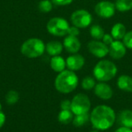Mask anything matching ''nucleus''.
<instances>
[{"label": "nucleus", "mask_w": 132, "mask_h": 132, "mask_svg": "<svg viewBox=\"0 0 132 132\" xmlns=\"http://www.w3.org/2000/svg\"><path fill=\"white\" fill-rule=\"evenodd\" d=\"M114 132H132V129L122 126V127H120L118 129H116Z\"/></svg>", "instance_id": "nucleus-32"}, {"label": "nucleus", "mask_w": 132, "mask_h": 132, "mask_svg": "<svg viewBox=\"0 0 132 132\" xmlns=\"http://www.w3.org/2000/svg\"><path fill=\"white\" fill-rule=\"evenodd\" d=\"M88 51L97 58H104L109 53V47L100 40H92L87 44Z\"/></svg>", "instance_id": "nucleus-9"}, {"label": "nucleus", "mask_w": 132, "mask_h": 132, "mask_svg": "<svg viewBox=\"0 0 132 132\" xmlns=\"http://www.w3.org/2000/svg\"><path fill=\"white\" fill-rule=\"evenodd\" d=\"M50 64L51 69L58 73L63 71L65 70V68L67 67L66 60L62 56H60V55L52 56L50 62Z\"/></svg>", "instance_id": "nucleus-15"}, {"label": "nucleus", "mask_w": 132, "mask_h": 132, "mask_svg": "<svg viewBox=\"0 0 132 132\" xmlns=\"http://www.w3.org/2000/svg\"><path fill=\"white\" fill-rule=\"evenodd\" d=\"M89 121H90V114L87 113V114L75 115L72 122L76 128H80L85 125Z\"/></svg>", "instance_id": "nucleus-22"}, {"label": "nucleus", "mask_w": 132, "mask_h": 132, "mask_svg": "<svg viewBox=\"0 0 132 132\" xmlns=\"http://www.w3.org/2000/svg\"><path fill=\"white\" fill-rule=\"evenodd\" d=\"M63 47L65 50L72 54L77 53L81 47V43L77 36H72L67 35L63 39Z\"/></svg>", "instance_id": "nucleus-13"}, {"label": "nucleus", "mask_w": 132, "mask_h": 132, "mask_svg": "<svg viewBox=\"0 0 132 132\" xmlns=\"http://www.w3.org/2000/svg\"><path fill=\"white\" fill-rule=\"evenodd\" d=\"M79 79L74 71L64 70L56 76L54 86L56 90L61 94H70L78 86Z\"/></svg>", "instance_id": "nucleus-2"}, {"label": "nucleus", "mask_w": 132, "mask_h": 132, "mask_svg": "<svg viewBox=\"0 0 132 132\" xmlns=\"http://www.w3.org/2000/svg\"><path fill=\"white\" fill-rule=\"evenodd\" d=\"M61 110H70L71 111V101L70 100H63L60 103Z\"/></svg>", "instance_id": "nucleus-29"}, {"label": "nucleus", "mask_w": 132, "mask_h": 132, "mask_svg": "<svg viewBox=\"0 0 132 132\" xmlns=\"http://www.w3.org/2000/svg\"><path fill=\"white\" fill-rule=\"evenodd\" d=\"M73 0H51L53 5L57 6H65L71 4Z\"/></svg>", "instance_id": "nucleus-27"}, {"label": "nucleus", "mask_w": 132, "mask_h": 132, "mask_svg": "<svg viewBox=\"0 0 132 132\" xmlns=\"http://www.w3.org/2000/svg\"><path fill=\"white\" fill-rule=\"evenodd\" d=\"M5 120H6L5 114H4V112L2 111H0V129L4 126V125L5 123Z\"/></svg>", "instance_id": "nucleus-31"}, {"label": "nucleus", "mask_w": 132, "mask_h": 132, "mask_svg": "<svg viewBox=\"0 0 132 132\" xmlns=\"http://www.w3.org/2000/svg\"><path fill=\"white\" fill-rule=\"evenodd\" d=\"M90 132H98L97 131H90Z\"/></svg>", "instance_id": "nucleus-34"}, {"label": "nucleus", "mask_w": 132, "mask_h": 132, "mask_svg": "<svg viewBox=\"0 0 132 132\" xmlns=\"http://www.w3.org/2000/svg\"><path fill=\"white\" fill-rule=\"evenodd\" d=\"M69 28V22L62 17H53L50 19L46 24L48 32L55 36H67Z\"/></svg>", "instance_id": "nucleus-5"}, {"label": "nucleus", "mask_w": 132, "mask_h": 132, "mask_svg": "<svg viewBox=\"0 0 132 132\" xmlns=\"http://www.w3.org/2000/svg\"><path fill=\"white\" fill-rule=\"evenodd\" d=\"M94 89L95 95L100 99L107 101L113 97L114 92L111 87L105 82H100L96 84Z\"/></svg>", "instance_id": "nucleus-10"}, {"label": "nucleus", "mask_w": 132, "mask_h": 132, "mask_svg": "<svg viewBox=\"0 0 132 132\" xmlns=\"http://www.w3.org/2000/svg\"><path fill=\"white\" fill-rule=\"evenodd\" d=\"M116 121L114 111L108 105L101 104L94 108L90 114V121L94 129L106 131L110 129Z\"/></svg>", "instance_id": "nucleus-1"}, {"label": "nucleus", "mask_w": 132, "mask_h": 132, "mask_svg": "<svg viewBox=\"0 0 132 132\" xmlns=\"http://www.w3.org/2000/svg\"><path fill=\"white\" fill-rule=\"evenodd\" d=\"M126 27L123 23L118 22L113 26L111 32V35L115 40H121L126 34Z\"/></svg>", "instance_id": "nucleus-18"}, {"label": "nucleus", "mask_w": 132, "mask_h": 132, "mask_svg": "<svg viewBox=\"0 0 132 132\" xmlns=\"http://www.w3.org/2000/svg\"><path fill=\"white\" fill-rule=\"evenodd\" d=\"M115 5L109 1H101L97 3L94 7L95 13L101 18L109 19L115 14Z\"/></svg>", "instance_id": "nucleus-8"}, {"label": "nucleus", "mask_w": 132, "mask_h": 132, "mask_svg": "<svg viewBox=\"0 0 132 132\" xmlns=\"http://www.w3.org/2000/svg\"><path fill=\"white\" fill-rule=\"evenodd\" d=\"M0 58H1V57H0Z\"/></svg>", "instance_id": "nucleus-35"}, {"label": "nucleus", "mask_w": 132, "mask_h": 132, "mask_svg": "<svg viewBox=\"0 0 132 132\" xmlns=\"http://www.w3.org/2000/svg\"><path fill=\"white\" fill-rule=\"evenodd\" d=\"M122 39H123V43L125 44L126 48L132 50V31L127 32Z\"/></svg>", "instance_id": "nucleus-26"}, {"label": "nucleus", "mask_w": 132, "mask_h": 132, "mask_svg": "<svg viewBox=\"0 0 132 132\" xmlns=\"http://www.w3.org/2000/svg\"><path fill=\"white\" fill-rule=\"evenodd\" d=\"M46 51L44 42L39 38H30L24 41L20 47L21 53L29 59H35L43 56Z\"/></svg>", "instance_id": "nucleus-4"}, {"label": "nucleus", "mask_w": 132, "mask_h": 132, "mask_svg": "<svg viewBox=\"0 0 132 132\" xmlns=\"http://www.w3.org/2000/svg\"><path fill=\"white\" fill-rule=\"evenodd\" d=\"M0 111H2V105L1 103H0Z\"/></svg>", "instance_id": "nucleus-33"}, {"label": "nucleus", "mask_w": 132, "mask_h": 132, "mask_svg": "<svg viewBox=\"0 0 132 132\" xmlns=\"http://www.w3.org/2000/svg\"><path fill=\"white\" fill-rule=\"evenodd\" d=\"M117 84L120 90L126 92H132V77L131 76H120L118 79Z\"/></svg>", "instance_id": "nucleus-17"}, {"label": "nucleus", "mask_w": 132, "mask_h": 132, "mask_svg": "<svg viewBox=\"0 0 132 132\" xmlns=\"http://www.w3.org/2000/svg\"><path fill=\"white\" fill-rule=\"evenodd\" d=\"M95 85H96L95 79L89 76L85 77L81 82V87L85 90H90L94 89Z\"/></svg>", "instance_id": "nucleus-25"}, {"label": "nucleus", "mask_w": 132, "mask_h": 132, "mask_svg": "<svg viewBox=\"0 0 132 132\" xmlns=\"http://www.w3.org/2000/svg\"><path fill=\"white\" fill-rule=\"evenodd\" d=\"M115 8L121 12H128L132 9V0H116Z\"/></svg>", "instance_id": "nucleus-20"}, {"label": "nucleus", "mask_w": 132, "mask_h": 132, "mask_svg": "<svg viewBox=\"0 0 132 132\" xmlns=\"http://www.w3.org/2000/svg\"><path fill=\"white\" fill-rule=\"evenodd\" d=\"M90 107L91 103L89 97L82 93L75 95L71 101V111L74 115L88 113Z\"/></svg>", "instance_id": "nucleus-6"}, {"label": "nucleus", "mask_w": 132, "mask_h": 132, "mask_svg": "<svg viewBox=\"0 0 132 132\" xmlns=\"http://www.w3.org/2000/svg\"><path fill=\"white\" fill-rule=\"evenodd\" d=\"M102 41L107 46H110L114 40V38L112 37V36L111 34H104V36L102 39Z\"/></svg>", "instance_id": "nucleus-30"}, {"label": "nucleus", "mask_w": 132, "mask_h": 132, "mask_svg": "<svg viewBox=\"0 0 132 132\" xmlns=\"http://www.w3.org/2000/svg\"><path fill=\"white\" fill-rule=\"evenodd\" d=\"M127 53L126 46L120 40L114 41L109 46V54L111 58L114 60H120L123 58Z\"/></svg>", "instance_id": "nucleus-12"}, {"label": "nucleus", "mask_w": 132, "mask_h": 132, "mask_svg": "<svg viewBox=\"0 0 132 132\" xmlns=\"http://www.w3.org/2000/svg\"><path fill=\"white\" fill-rule=\"evenodd\" d=\"M70 20L73 26L79 29H84L91 24L92 15L85 9H78L72 13Z\"/></svg>", "instance_id": "nucleus-7"}, {"label": "nucleus", "mask_w": 132, "mask_h": 132, "mask_svg": "<svg viewBox=\"0 0 132 132\" xmlns=\"http://www.w3.org/2000/svg\"><path fill=\"white\" fill-rule=\"evenodd\" d=\"M66 64L68 70L72 71H77L83 68L85 64L84 57L78 53H74L69 56L66 60Z\"/></svg>", "instance_id": "nucleus-11"}, {"label": "nucleus", "mask_w": 132, "mask_h": 132, "mask_svg": "<svg viewBox=\"0 0 132 132\" xmlns=\"http://www.w3.org/2000/svg\"><path fill=\"white\" fill-rule=\"evenodd\" d=\"M5 101L9 105L15 104L19 100V94L15 90H10L5 95Z\"/></svg>", "instance_id": "nucleus-23"}, {"label": "nucleus", "mask_w": 132, "mask_h": 132, "mask_svg": "<svg viewBox=\"0 0 132 132\" xmlns=\"http://www.w3.org/2000/svg\"><path fill=\"white\" fill-rule=\"evenodd\" d=\"M53 4L51 0H41L38 4L39 10L43 13H48L52 11Z\"/></svg>", "instance_id": "nucleus-24"}, {"label": "nucleus", "mask_w": 132, "mask_h": 132, "mask_svg": "<svg viewBox=\"0 0 132 132\" xmlns=\"http://www.w3.org/2000/svg\"><path fill=\"white\" fill-rule=\"evenodd\" d=\"M63 50V45L59 41H50L46 45V52L51 56H59Z\"/></svg>", "instance_id": "nucleus-14"}, {"label": "nucleus", "mask_w": 132, "mask_h": 132, "mask_svg": "<svg viewBox=\"0 0 132 132\" xmlns=\"http://www.w3.org/2000/svg\"><path fill=\"white\" fill-rule=\"evenodd\" d=\"M67 35L72 36H77V37L80 35V29H79V28H77V27H76L74 26H70Z\"/></svg>", "instance_id": "nucleus-28"}, {"label": "nucleus", "mask_w": 132, "mask_h": 132, "mask_svg": "<svg viewBox=\"0 0 132 132\" xmlns=\"http://www.w3.org/2000/svg\"><path fill=\"white\" fill-rule=\"evenodd\" d=\"M117 66L111 60H103L99 61L94 67L93 74L95 79L100 82L111 80L117 74Z\"/></svg>", "instance_id": "nucleus-3"}, {"label": "nucleus", "mask_w": 132, "mask_h": 132, "mask_svg": "<svg viewBox=\"0 0 132 132\" xmlns=\"http://www.w3.org/2000/svg\"><path fill=\"white\" fill-rule=\"evenodd\" d=\"M118 123L126 128L132 129V111L131 110H124L121 111L118 117Z\"/></svg>", "instance_id": "nucleus-16"}, {"label": "nucleus", "mask_w": 132, "mask_h": 132, "mask_svg": "<svg viewBox=\"0 0 132 132\" xmlns=\"http://www.w3.org/2000/svg\"><path fill=\"white\" fill-rule=\"evenodd\" d=\"M90 34L94 40H101L104 36V29L99 25H94L90 29Z\"/></svg>", "instance_id": "nucleus-21"}, {"label": "nucleus", "mask_w": 132, "mask_h": 132, "mask_svg": "<svg viewBox=\"0 0 132 132\" xmlns=\"http://www.w3.org/2000/svg\"><path fill=\"white\" fill-rule=\"evenodd\" d=\"M74 118L73 113L70 110H61L58 114V121L63 125H68L73 121Z\"/></svg>", "instance_id": "nucleus-19"}]
</instances>
